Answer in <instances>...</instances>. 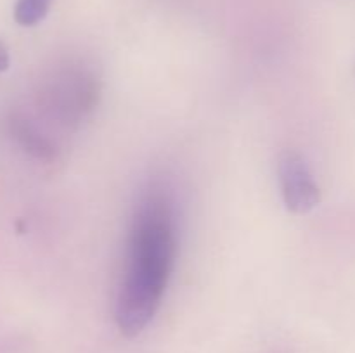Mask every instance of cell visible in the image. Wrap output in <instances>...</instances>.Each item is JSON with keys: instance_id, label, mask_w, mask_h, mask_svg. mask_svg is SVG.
Returning <instances> with one entry per match:
<instances>
[{"instance_id": "cell-6", "label": "cell", "mask_w": 355, "mask_h": 353, "mask_svg": "<svg viewBox=\"0 0 355 353\" xmlns=\"http://www.w3.org/2000/svg\"><path fill=\"white\" fill-rule=\"evenodd\" d=\"M9 62H10L9 48H7V45L0 40V73L6 71V69L9 68Z\"/></svg>"}, {"instance_id": "cell-1", "label": "cell", "mask_w": 355, "mask_h": 353, "mask_svg": "<svg viewBox=\"0 0 355 353\" xmlns=\"http://www.w3.org/2000/svg\"><path fill=\"white\" fill-rule=\"evenodd\" d=\"M177 256L172 204L149 194L139 204L128 241V265L116 300L114 318L125 338L141 334L162 305Z\"/></svg>"}, {"instance_id": "cell-3", "label": "cell", "mask_w": 355, "mask_h": 353, "mask_svg": "<svg viewBox=\"0 0 355 353\" xmlns=\"http://www.w3.org/2000/svg\"><path fill=\"white\" fill-rule=\"evenodd\" d=\"M281 194L291 213L305 215L321 201V190L312 179L305 159L297 151H284L277 163Z\"/></svg>"}, {"instance_id": "cell-5", "label": "cell", "mask_w": 355, "mask_h": 353, "mask_svg": "<svg viewBox=\"0 0 355 353\" xmlns=\"http://www.w3.org/2000/svg\"><path fill=\"white\" fill-rule=\"evenodd\" d=\"M52 0H16L14 19L21 26H35L47 16Z\"/></svg>"}, {"instance_id": "cell-4", "label": "cell", "mask_w": 355, "mask_h": 353, "mask_svg": "<svg viewBox=\"0 0 355 353\" xmlns=\"http://www.w3.org/2000/svg\"><path fill=\"white\" fill-rule=\"evenodd\" d=\"M7 125H9L10 137L31 158L40 159V161H51L55 158V152H58L55 145L45 135H42L26 118H23L21 114H12Z\"/></svg>"}, {"instance_id": "cell-2", "label": "cell", "mask_w": 355, "mask_h": 353, "mask_svg": "<svg viewBox=\"0 0 355 353\" xmlns=\"http://www.w3.org/2000/svg\"><path fill=\"white\" fill-rule=\"evenodd\" d=\"M101 83L89 69L68 68L59 73L49 89V106L64 123H78L96 109Z\"/></svg>"}]
</instances>
